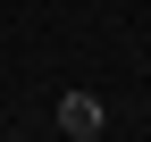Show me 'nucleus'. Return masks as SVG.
<instances>
[{"mask_svg": "<svg viewBox=\"0 0 151 142\" xmlns=\"http://www.w3.org/2000/svg\"><path fill=\"white\" fill-rule=\"evenodd\" d=\"M101 126H109V117H101L92 92H59V134L67 142H101Z\"/></svg>", "mask_w": 151, "mask_h": 142, "instance_id": "nucleus-1", "label": "nucleus"}]
</instances>
